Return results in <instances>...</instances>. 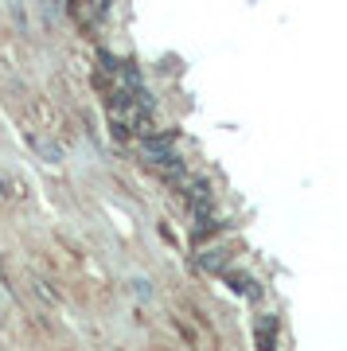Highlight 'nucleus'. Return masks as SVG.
<instances>
[{
    "label": "nucleus",
    "mask_w": 347,
    "mask_h": 351,
    "mask_svg": "<svg viewBox=\"0 0 347 351\" xmlns=\"http://www.w3.org/2000/svg\"><path fill=\"white\" fill-rule=\"evenodd\" d=\"M27 145H32V149H36V152H39V156H43L47 164H59V160H62V149H55V145H47V141L27 137Z\"/></svg>",
    "instance_id": "obj_2"
},
{
    "label": "nucleus",
    "mask_w": 347,
    "mask_h": 351,
    "mask_svg": "<svg viewBox=\"0 0 347 351\" xmlns=\"http://www.w3.org/2000/svg\"><path fill=\"white\" fill-rule=\"evenodd\" d=\"M32 293H36V297H39L43 304H59V297H55V293L47 289V281H39V277L32 281Z\"/></svg>",
    "instance_id": "obj_4"
},
{
    "label": "nucleus",
    "mask_w": 347,
    "mask_h": 351,
    "mask_svg": "<svg viewBox=\"0 0 347 351\" xmlns=\"http://www.w3.org/2000/svg\"><path fill=\"white\" fill-rule=\"evenodd\" d=\"M203 265H207V269H223V265H226V250H207V254H203Z\"/></svg>",
    "instance_id": "obj_5"
},
{
    "label": "nucleus",
    "mask_w": 347,
    "mask_h": 351,
    "mask_svg": "<svg viewBox=\"0 0 347 351\" xmlns=\"http://www.w3.org/2000/svg\"><path fill=\"white\" fill-rule=\"evenodd\" d=\"M141 160L152 164V168H160L164 176H168V172H180V168H184L180 152H176V137H160V133L145 137V145H141Z\"/></svg>",
    "instance_id": "obj_1"
},
{
    "label": "nucleus",
    "mask_w": 347,
    "mask_h": 351,
    "mask_svg": "<svg viewBox=\"0 0 347 351\" xmlns=\"http://www.w3.org/2000/svg\"><path fill=\"white\" fill-rule=\"evenodd\" d=\"M230 285H235V293H242V297H254V301L261 297V289L254 285V277H230Z\"/></svg>",
    "instance_id": "obj_3"
}]
</instances>
